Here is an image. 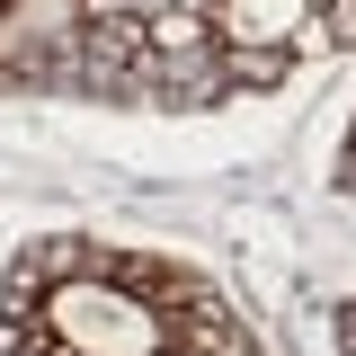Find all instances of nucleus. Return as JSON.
<instances>
[{"label": "nucleus", "mask_w": 356, "mask_h": 356, "mask_svg": "<svg viewBox=\"0 0 356 356\" xmlns=\"http://www.w3.org/2000/svg\"><path fill=\"white\" fill-rule=\"evenodd\" d=\"M44 330L72 356H170V321L116 276H63L44 294Z\"/></svg>", "instance_id": "obj_1"}, {"label": "nucleus", "mask_w": 356, "mask_h": 356, "mask_svg": "<svg viewBox=\"0 0 356 356\" xmlns=\"http://www.w3.org/2000/svg\"><path fill=\"white\" fill-rule=\"evenodd\" d=\"M222 44H259V54H312L321 44V0H214Z\"/></svg>", "instance_id": "obj_2"}, {"label": "nucleus", "mask_w": 356, "mask_h": 356, "mask_svg": "<svg viewBox=\"0 0 356 356\" xmlns=\"http://www.w3.org/2000/svg\"><path fill=\"white\" fill-rule=\"evenodd\" d=\"M339 187L356 196V134H348V161H339Z\"/></svg>", "instance_id": "obj_4"}, {"label": "nucleus", "mask_w": 356, "mask_h": 356, "mask_svg": "<svg viewBox=\"0 0 356 356\" xmlns=\"http://www.w3.org/2000/svg\"><path fill=\"white\" fill-rule=\"evenodd\" d=\"M116 9H134V18H161V9H187V0H116Z\"/></svg>", "instance_id": "obj_3"}]
</instances>
